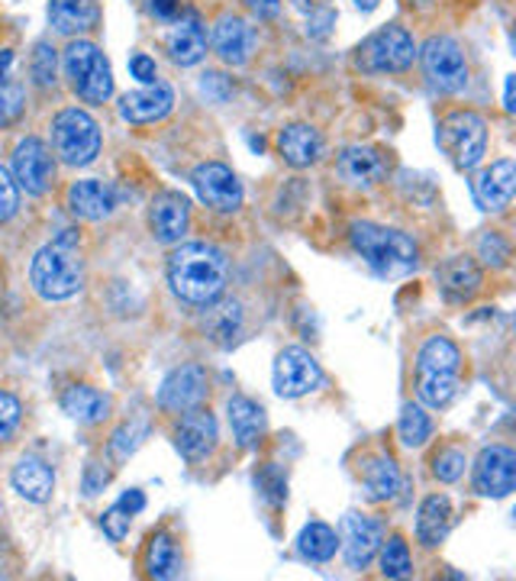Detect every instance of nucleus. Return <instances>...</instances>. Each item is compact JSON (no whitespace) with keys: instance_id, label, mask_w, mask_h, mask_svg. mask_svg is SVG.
Listing matches in <instances>:
<instances>
[{"instance_id":"13d9d810","label":"nucleus","mask_w":516,"mask_h":581,"mask_svg":"<svg viewBox=\"0 0 516 581\" xmlns=\"http://www.w3.org/2000/svg\"><path fill=\"white\" fill-rule=\"evenodd\" d=\"M514 49H516V26H514Z\"/></svg>"},{"instance_id":"412c9836","label":"nucleus","mask_w":516,"mask_h":581,"mask_svg":"<svg viewBox=\"0 0 516 581\" xmlns=\"http://www.w3.org/2000/svg\"><path fill=\"white\" fill-rule=\"evenodd\" d=\"M175 107V88L165 85V81H155L146 85L139 91H130L120 98V116L126 123H136V126H146V123H158L171 113Z\"/></svg>"},{"instance_id":"6ab92c4d","label":"nucleus","mask_w":516,"mask_h":581,"mask_svg":"<svg viewBox=\"0 0 516 581\" xmlns=\"http://www.w3.org/2000/svg\"><path fill=\"white\" fill-rule=\"evenodd\" d=\"M474 198H478L481 211H507L516 198V159L491 161L474 181Z\"/></svg>"},{"instance_id":"f03ea898","label":"nucleus","mask_w":516,"mask_h":581,"mask_svg":"<svg viewBox=\"0 0 516 581\" xmlns=\"http://www.w3.org/2000/svg\"><path fill=\"white\" fill-rule=\"evenodd\" d=\"M462 388V353L449 336H429L416 353V398L429 411H446Z\"/></svg>"},{"instance_id":"0eeeda50","label":"nucleus","mask_w":516,"mask_h":581,"mask_svg":"<svg viewBox=\"0 0 516 581\" xmlns=\"http://www.w3.org/2000/svg\"><path fill=\"white\" fill-rule=\"evenodd\" d=\"M439 146L456 168L471 171L487 153V123L474 110H452L439 123Z\"/></svg>"},{"instance_id":"f704fd0d","label":"nucleus","mask_w":516,"mask_h":581,"mask_svg":"<svg viewBox=\"0 0 516 581\" xmlns=\"http://www.w3.org/2000/svg\"><path fill=\"white\" fill-rule=\"evenodd\" d=\"M413 572V556L411 546L404 536H388L381 546V576L384 579H407Z\"/></svg>"},{"instance_id":"39448f33","label":"nucleus","mask_w":516,"mask_h":581,"mask_svg":"<svg viewBox=\"0 0 516 581\" xmlns=\"http://www.w3.org/2000/svg\"><path fill=\"white\" fill-rule=\"evenodd\" d=\"M61 68L71 85V91L88 101V104H103L113 94V71L106 55L88 43V40H71L61 53Z\"/></svg>"},{"instance_id":"393cba45","label":"nucleus","mask_w":516,"mask_h":581,"mask_svg":"<svg viewBox=\"0 0 516 581\" xmlns=\"http://www.w3.org/2000/svg\"><path fill=\"white\" fill-rule=\"evenodd\" d=\"M226 417H229V429H233V439L239 443V449H256L268 433V414L253 398H243V394L229 398Z\"/></svg>"},{"instance_id":"37998d69","label":"nucleus","mask_w":516,"mask_h":581,"mask_svg":"<svg viewBox=\"0 0 516 581\" xmlns=\"http://www.w3.org/2000/svg\"><path fill=\"white\" fill-rule=\"evenodd\" d=\"M0 194H3V204H0V220L7 223V220H13L16 204H20V185H16V178H13L10 165H7V168H0Z\"/></svg>"},{"instance_id":"58836bf2","label":"nucleus","mask_w":516,"mask_h":581,"mask_svg":"<svg viewBox=\"0 0 516 581\" xmlns=\"http://www.w3.org/2000/svg\"><path fill=\"white\" fill-rule=\"evenodd\" d=\"M30 75L40 88H55V75H58V53L52 49V43H40L30 58Z\"/></svg>"},{"instance_id":"4c0bfd02","label":"nucleus","mask_w":516,"mask_h":581,"mask_svg":"<svg viewBox=\"0 0 516 581\" xmlns=\"http://www.w3.org/2000/svg\"><path fill=\"white\" fill-rule=\"evenodd\" d=\"M143 436H146V423H123V426L110 436V443H106L113 462H126V459L136 452V446L143 443Z\"/></svg>"},{"instance_id":"c85d7f7f","label":"nucleus","mask_w":516,"mask_h":581,"mask_svg":"<svg viewBox=\"0 0 516 581\" xmlns=\"http://www.w3.org/2000/svg\"><path fill=\"white\" fill-rule=\"evenodd\" d=\"M452 501L446 494H429L423 504H419V514H416V539L426 546V549H436L442 546V539L449 536L452 529Z\"/></svg>"},{"instance_id":"1a4fd4ad","label":"nucleus","mask_w":516,"mask_h":581,"mask_svg":"<svg viewBox=\"0 0 516 581\" xmlns=\"http://www.w3.org/2000/svg\"><path fill=\"white\" fill-rule=\"evenodd\" d=\"M419 62L423 71L429 78V85L442 94H456L468 85V58L464 49L452 40V36H433L426 40V46L419 49Z\"/></svg>"},{"instance_id":"4d7b16f0","label":"nucleus","mask_w":516,"mask_h":581,"mask_svg":"<svg viewBox=\"0 0 516 581\" xmlns=\"http://www.w3.org/2000/svg\"><path fill=\"white\" fill-rule=\"evenodd\" d=\"M413 10H429V7H436V0H407Z\"/></svg>"},{"instance_id":"c9c22d12","label":"nucleus","mask_w":516,"mask_h":581,"mask_svg":"<svg viewBox=\"0 0 516 581\" xmlns=\"http://www.w3.org/2000/svg\"><path fill=\"white\" fill-rule=\"evenodd\" d=\"M397 436H401V443L411 446V449L423 446V443L433 436V421H429V414L423 411V404H407V407L401 411Z\"/></svg>"},{"instance_id":"79ce46f5","label":"nucleus","mask_w":516,"mask_h":581,"mask_svg":"<svg viewBox=\"0 0 516 581\" xmlns=\"http://www.w3.org/2000/svg\"><path fill=\"white\" fill-rule=\"evenodd\" d=\"M133 517H136V514H130V511H126V507H123V504L116 501V504H113V507H110V511H106V514L101 517L103 533H106V536H110L113 543L126 539V533H130V524H133Z\"/></svg>"},{"instance_id":"603ef678","label":"nucleus","mask_w":516,"mask_h":581,"mask_svg":"<svg viewBox=\"0 0 516 581\" xmlns=\"http://www.w3.org/2000/svg\"><path fill=\"white\" fill-rule=\"evenodd\" d=\"M120 504H123V507H126L130 514H139V511L146 507V494H143L139 488H130V491H123Z\"/></svg>"},{"instance_id":"864d4df0","label":"nucleus","mask_w":516,"mask_h":581,"mask_svg":"<svg viewBox=\"0 0 516 581\" xmlns=\"http://www.w3.org/2000/svg\"><path fill=\"white\" fill-rule=\"evenodd\" d=\"M504 107H507L511 113H516V75H511V78H507V91H504Z\"/></svg>"},{"instance_id":"2f4dec72","label":"nucleus","mask_w":516,"mask_h":581,"mask_svg":"<svg viewBox=\"0 0 516 581\" xmlns=\"http://www.w3.org/2000/svg\"><path fill=\"white\" fill-rule=\"evenodd\" d=\"M146 576L149 579H178L181 576V552H178V543L171 533L158 529L149 536V546H146Z\"/></svg>"},{"instance_id":"7ed1b4c3","label":"nucleus","mask_w":516,"mask_h":581,"mask_svg":"<svg viewBox=\"0 0 516 581\" xmlns=\"http://www.w3.org/2000/svg\"><path fill=\"white\" fill-rule=\"evenodd\" d=\"M30 288L43 301H68L85 288V262L78 253V233L65 230L55 243L36 253L30 265Z\"/></svg>"},{"instance_id":"2eb2a0df","label":"nucleus","mask_w":516,"mask_h":581,"mask_svg":"<svg viewBox=\"0 0 516 581\" xmlns=\"http://www.w3.org/2000/svg\"><path fill=\"white\" fill-rule=\"evenodd\" d=\"M384 546V527L374 517L349 514L343 521V556L352 572H361L374 562V556Z\"/></svg>"},{"instance_id":"20e7f679","label":"nucleus","mask_w":516,"mask_h":581,"mask_svg":"<svg viewBox=\"0 0 516 581\" xmlns=\"http://www.w3.org/2000/svg\"><path fill=\"white\" fill-rule=\"evenodd\" d=\"M349 239H352V249L381 278H404L419 265V246L401 230H388V226L359 220L349 226Z\"/></svg>"},{"instance_id":"c03bdc74","label":"nucleus","mask_w":516,"mask_h":581,"mask_svg":"<svg viewBox=\"0 0 516 581\" xmlns=\"http://www.w3.org/2000/svg\"><path fill=\"white\" fill-rule=\"evenodd\" d=\"M16 423H20V401H16L10 391H3V394H0V439H3V443L13 439Z\"/></svg>"},{"instance_id":"72a5a7b5","label":"nucleus","mask_w":516,"mask_h":581,"mask_svg":"<svg viewBox=\"0 0 516 581\" xmlns=\"http://www.w3.org/2000/svg\"><path fill=\"white\" fill-rule=\"evenodd\" d=\"M339 536H336V529L329 527V524H319V521H313L307 527L301 529V536H298V552L307 559V562H329L333 556H336V549H339Z\"/></svg>"},{"instance_id":"bb28decb","label":"nucleus","mask_w":516,"mask_h":581,"mask_svg":"<svg viewBox=\"0 0 516 581\" xmlns=\"http://www.w3.org/2000/svg\"><path fill=\"white\" fill-rule=\"evenodd\" d=\"M49 20L55 33L81 36V33L98 30L101 7H98V0H49Z\"/></svg>"},{"instance_id":"de8ad7c7","label":"nucleus","mask_w":516,"mask_h":581,"mask_svg":"<svg viewBox=\"0 0 516 581\" xmlns=\"http://www.w3.org/2000/svg\"><path fill=\"white\" fill-rule=\"evenodd\" d=\"M130 71H133V78L143 81V85H155V78H158L155 58H149L146 53H136L130 58Z\"/></svg>"},{"instance_id":"a878e982","label":"nucleus","mask_w":516,"mask_h":581,"mask_svg":"<svg viewBox=\"0 0 516 581\" xmlns=\"http://www.w3.org/2000/svg\"><path fill=\"white\" fill-rule=\"evenodd\" d=\"M278 153L291 168H310L323 159V136L310 123H291L278 133Z\"/></svg>"},{"instance_id":"49530a36","label":"nucleus","mask_w":516,"mask_h":581,"mask_svg":"<svg viewBox=\"0 0 516 581\" xmlns=\"http://www.w3.org/2000/svg\"><path fill=\"white\" fill-rule=\"evenodd\" d=\"M258 484L261 488H268L265 494L274 501V504H284V498H288V481L278 476V469L274 466H268V469H261V476H258Z\"/></svg>"},{"instance_id":"8fccbe9b","label":"nucleus","mask_w":516,"mask_h":581,"mask_svg":"<svg viewBox=\"0 0 516 581\" xmlns=\"http://www.w3.org/2000/svg\"><path fill=\"white\" fill-rule=\"evenodd\" d=\"M149 10H153L155 20H161V23H175V20L184 13V10H181V0H153Z\"/></svg>"},{"instance_id":"9b49d317","label":"nucleus","mask_w":516,"mask_h":581,"mask_svg":"<svg viewBox=\"0 0 516 581\" xmlns=\"http://www.w3.org/2000/svg\"><path fill=\"white\" fill-rule=\"evenodd\" d=\"M191 185L198 191V198L204 201L210 211L216 213H236L243 208V185L233 175L229 165L223 161H204L194 168Z\"/></svg>"},{"instance_id":"4be33fe9","label":"nucleus","mask_w":516,"mask_h":581,"mask_svg":"<svg viewBox=\"0 0 516 581\" xmlns=\"http://www.w3.org/2000/svg\"><path fill=\"white\" fill-rule=\"evenodd\" d=\"M339 175L356 185V188H374L388 178L391 171V156L384 149H374V146H349L339 153L336 159Z\"/></svg>"},{"instance_id":"5701e85b","label":"nucleus","mask_w":516,"mask_h":581,"mask_svg":"<svg viewBox=\"0 0 516 581\" xmlns=\"http://www.w3.org/2000/svg\"><path fill=\"white\" fill-rule=\"evenodd\" d=\"M481 281H484V271L471 256H449L436 268V284L442 298L452 304H468L481 291Z\"/></svg>"},{"instance_id":"7c9ffc66","label":"nucleus","mask_w":516,"mask_h":581,"mask_svg":"<svg viewBox=\"0 0 516 581\" xmlns=\"http://www.w3.org/2000/svg\"><path fill=\"white\" fill-rule=\"evenodd\" d=\"M361 481H364L371 501H394L401 491V469L391 456H371V459H364Z\"/></svg>"},{"instance_id":"6e6d98bb","label":"nucleus","mask_w":516,"mask_h":581,"mask_svg":"<svg viewBox=\"0 0 516 581\" xmlns=\"http://www.w3.org/2000/svg\"><path fill=\"white\" fill-rule=\"evenodd\" d=\"M378 3H381V0H356V7H359L361 13H371V10H374Z\"/></svg>"},{"instance_id":"f257e3e1","label":"nucleus","mask_w":516,"mask_h":581,"mask_svg":"<svg viewBox=\"0 0 516 581\" xmlns=\"http://www.w3.org/2000/svg\"><path fill=\"white\" fill-rule=\"evenodd\" d=\"M168 284L178 301L210 308L229 284V262L210 243H184L168 256Z\"/></svg>"},{"instance_id":"f3484780","label":"nucleus","mask_w":516,"mask_h":581,"mask_svg":"<svg viewBox=\"0 0 516 581\" xmlns=\"http://www.w3.org/2000/svg\"><path fill=\"white\" fill-rule=\"evenodd\" d=\"M216 439H220L216 417L210 411H204V407L181 414V421L175 426V449L188 462H204L206 456L216 449Z\"/></svg>"},{"instance_id":"bf43d9fd","label":"nucleus","mask_w":516,"mask_h":581,"mask_svg":"<svg viewBox=\"0 0 516 581\" xmlns=\"http://www.w3.org/2000/svg\"><path fill=\"white\" fill-rule=\"evenodd\" d=\"M514 329H516V317H514Z\"/></svg>"},{"instance_id":"473e14b6","label":"nucleus","mask_w":516,"mask_h":581,"mask_svg":"<svg viewBox=\"0 0 516 581\" xmlns=\"http://www.w3.org/2000/svg\"><path fill=\"white\" fill-rule=\"evenodd\" d=\"M204 326L206 333H210L220 346H229V343H236L239 333H243V308H239L236 301H213V304L206 308Z\"/></svg>"},{"instance_id":"a211bd4d","label":"nucleus","mask_w":516,"mask_h":581,"mask_svg":"<svg viewBox=\"0 0 516 581\" xmlns=\"http://www.w3.org/2000/svg\"><path fill=\"white\" fill-rule=\"evenodd\" d=\"M165 49L171 55V62L181 65V68H191V65L204 62L206 26L204 20H201V13L184 10V13L171 23V33L165 36Z\"/></svg>"},{"instance_id":"3c124183","label":"nucleus","mask_w":516,"mask_h":581,"mask_svg":"<svg viewBox=\"0 0 516 581\" xmlns=\"http://www.w3.org/2000/svg\"><path fill=\"white\" fill-rule=\"evenodd\" d=\"M258 20H274L281 13V0H243Z\"/></svg>"},{"instance_id":"b1692460","label":"nucleus","mask_w":516,"mask_h":581,"mask_svg":"<svg viewBox=\"0 0 516 581\" xmlns=\"http://www.w3.org/2000/svg\"><path fill=\"white\" fill-rule=\"evenodd\" d=\"M68 211L81 220H106L110 213L116 211V188L110 181L101 178H85V181H75L68 188Z\"/></svg>"},{"instance_id":"5fc2aeb1","label":"nucleus","mask_w":516,"mask_h":581,"mask_svg":"<svg viewBox=\"0 0 516 581\" xmlns=\"http://www.w3.org/2000/svg\"><path fill=\"white\" fill-rule=\"evenodd\" d=\"M291 3H294L298 10H304V13H313V10L319 7V0H291Z\"/></svg>"},{"instance_id":"052dcab7","label":"nucleus","mask_w":516,"mask_h":581,"mask_svg":"<svg viewBox=\"0 0 516 581\" xmlns=\"http://www.w3.org/2000/svg\"><path fill=\"white\" fill-rule=\"evenodd\" d=\"M514 517H516V507H514Z\"/></svg>"},{"instance_id":"cd10ccee","label":"nucleus","mask_w":516,"mask_h":581,"mask_svg":"<svg viewBox=\"0 0 516 581\" xmlns=\"http://www.w3.org/2000/svg\"><path fill=\"white\" fill-rule=\"evenodd\" d=\"M10 484H13V491H16L20 498H26V501H33V504H46L52 498V491H55V472H52L43 459L23 456V459L13 466V472H10Z\"/></svg>"},{"instance_id":"c756f323","label":"nucleus","mask_w":516,"mask_h":581,"mask_svg":"<svg viewBox=\"0 0 516 581\" xmlns=\"http://www.w3.org/2000/svg\"><path fill=\"white\" fill-rule=\"evenodd\" d=\"M110 394H101L91 384H71L61 394V411L78 423H101L110 417Z\"/></svg>"},{"instance_id":"a19ab883","label":"nucleus","mask_w":516,"mask_h":581,"mask_svg":"<svg viewBox=\"0 0 516 581\" xmlns=\"http://www.w3.org/2000/svg\"><path fill=\"white\" fill-rule=\"evenodd\" d=\"M23 101H26L23 88H20L13 78H7V81H3V91H0V123H3V126H10V123L20 116Z\"/></svg>"},{"instance_id":"09e8293b","label":"nucleus","mask_w":516,"mask_h":581,"mask_svg":"<svg viewBox=\"0 0 516 581\" xmlns=\"http://www.w3.org/2000/svg\"><path fill=\"white\" fill-rule=\"evenodd\" d=\"M110 481V472L103 469L101 462H88V469H85V494H101L103 484Z\"/></svg>"},{"instance_id":"423d86ee","label":"nucleus","mask_w":516,"mask_h":581,"mask_svg":"<svg viewBox=\"0 0 516 581\" xmlns=\"http://www.w3.org/2000/svg\"><path fill=\"white\" fill-rule=\"evenodd\" d=\"M52 149L65 165H91L101 153V126L88 110L68 107L52 116Z\"/></svg>"},{"instance_id":"e433bc0d","label":"nucleus","mask_w":516,"mask_h":581,"mask_svg":"<svg viewBox=\"0 0 516 581\" xmlns=\"http://www.w3.org/2000/svg\"><path fill=\"white\" fill-rule=\"evenodd\" d=\"M478 259H481L484 268L501 271V268H507L511 259H514V246H511V239H507L504 233L487 230V233H481V239H478Z\"/></svg>"},{"instance_id":"ea45409f","label":"nucleus","mask_w":516,"mask_h":581,"mask_svg":"<svg viewBox=\"0 0 516 581\" xmlns=\"http://www.w3.org/2000/svg\"><path fill=\"white\" fill-rule=\"evenodd\" d=\"M464 466H468V459L456 446H446L433 456V476L439 478L442 484H456L464 476Z\"/></svg>"},{"instance_id":"9d476101","label":"nucleus","mask_w":516,"mask_h":581,"mask_svg":"<svg viewBox=\"0 0 516 581\" xmlns=\"http://www.w3.org/2000/svg\"><path fill=\"white\" fill-rule=\"evenodd\" d=\"M10 171H13L23 194L40 198V194L49 191V185L55 181V156L43 139L26 136L10 156Z\"/></svg>"},{"instance_id":"4468645a","label":"nucleus","mask_w":516,"mask_h":581,"mask_svg":"<svg viewBox=\"0 0 516 581\" xmlns=\"http://www.w3.org/2000/svg\"><path fill=\"white\" fill-rule=\"evenodd\" d=\"M323 381L319 362L301 346H288L278 353L274 359V391L281 398H304L310 391H316Z\"/></svg>"},{"instance_id":"a18cd8bd","label":"nucleus","mask_w":516,"mask_h":581,"mask_svg":"<svg viewBox=\"0 0 516 581\" xmlns=\"http://www.w3.org/2000/svg\"><path fill=\"white\" fill-rule=\"evenodd\" d=\"M333 26H336V10H329V7H316L307 20V36L310 40H326V36L333 33Z\"/></svg>"},{"instance_id":"6e6552de","label":"nucleus","mask_w":516,"mask_h":581,"mask_svg":"<svg viewBox=\"0 0 516 581\" xmlns=\"http://www.w3.org/2000/svg\"><path fill=\"white\" fill-rule=\"evenodd\" d=\"M416 55L419 53L411 33L391 23L371 33L356 49V68H361L364 75H394V71H407Z\"/></svg>"},{"instance_id":"dca6fc26","label":"nucleus","mask_w":516,"mask_h":581,"mask_svg":"<svg viewBox=\"0 0 516 581\" xmlns=\"http://www.w3.org/2000/svg\"><path fill=\"white\" fill-rule=\"evenodd\" d=\"M191 226V204L181 191H158L149 204V230L158 243H181Z\"/></svg>"},{"instance_id":"ddd939ff","label":"nucleus","mask_w":516,"mask_h":581,"mask_svg":"<svg viewBox=\"0 0 516 581\" xmlns=\"http://www.w3.org/2000/svg\"><path fill=\"white\" fill-rule=\"evenodd\" d=\"M471 484L481 498H507L516 491V449L511 446H487L481 449Z\"/></svg>"},{"instance_id":"aec40b11","label":"nucleus","mask_w":516,"mask_h":581,"mask_svg":"<svg viewBox=\"0 0 516 581\" xmlns=\"http://www.w3.org/2000/svg\"><path fill=\"white\" fill-rule=\"evenodd\" d=\"M213 53L220 55V62L239 68L246 65L256 53V30L236 16V13H223L213 26Z\"/></svg>"},{"instance_id":"f8f14e48","label":"nucleus","mask_w":516,"mask_h":581,"mask_svg":"<svg viewBox=\"0 0 516 581\" xmlns=\"http://www.w3.org/2000/svg\"><path fill=\"white\" fill-rule=\"evenodd\" d=\"M206 394H210V378L204 366H181L175 369L158 388V407L168 414H188L204 407Z\"/></svg>"}]
</instances>
